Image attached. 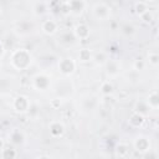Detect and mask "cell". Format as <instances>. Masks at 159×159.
<instances>
[{
    "label": "cell",
    "instance_id": "6da1fadb",
    "mask_svg": "<svg viewBox=\"0 0 159 159\" xmlns=\"http://www.w3.org/2000/svg\"><path fill=\"white\" fill-rule=\"evenodd\" d=\"M31 63H32V56L29 50L17 48V50L12 51L11 57H10V65L15 70H17V71L27 70Z\"/></svg>",
    "mask_w": 159,
    "mask_h": 159
},
{
    "label": "cell",
    "instance_id": "7a4b0ae2",
    "mask_svg": "<svg viewBox=\"0 0 159 159\" xmlns=\"http://www.w3.org/2000/svg\"><path fill=\"white\" fill-rule=\"evenodd\" d=\"M93 15L98 21H107L111 17V7L106 2H96L92 7Z\"/></svg>",
    "mask_w": 159,
    "mask_h": 159
},
{
    "label": "cell",
    "instance_id": "3957f363",
    "mask_svg": "<svg viewBox=\"0 0 159 159\" xmlns=\"http://www.w3.org/2000/svg\"><path fill=\"white\" fill-rule=\"evenodd\" d=\"M76 61L72 57H63L58 61V71L63 76H71L76 71Z\"/></svg>",
    "mask_w": 159,
    "mask_h": 159
},
{
    "label": "cell",
    "instance_id": "277c9868",
    "mask_svg": "<svg viewBox=\"0 0 159 159\" xmlns=\"http://www.w3.org/2000/svg\"><path fill=\"white\" fill-rule=\"evenodd\" d=\"M30 107H31V103H30V99L29 97L24 96V94H20L17 97H15L14 102H12V108L15 112L20 113V114H24V113H27L30 111Z\"/></svg>",
    "mask_w": 159,
    "mask_h": 159
},
{
    "label": "cell",
    "instance_id": "5b68a950",
    "mask_svg": "<svg viewBox=\"0 0 159 159\" xmlns=\"http://www.w3.org/2000/svg\"><path fill=\"white\" fill-rule=\"evenodd\" d=\"M32 86L37 91H45L50 86V77L45 73H39L32 78Z\"/></svg>",
    "mask_w": 159,
    "mask_h": 159
},
{
    "label": "cell",
    "instance_id": "8992f818",
    "mask_svg": "<svg viewBox=\"0 0 159 159\" xmlns=\"http://www.w3.org/2000/svg\"><path fill=\"white\" fill-rule=\"evenodd\" d=\"M133 148L139 153H147L150 149V140L145 135H138L133 140Z\"/></svg>",
    "mask_w": 159,
    "mask_h": 159
},
{
    "label": "cell",
    "instance_id": "52a82bcc",
    "mask_svg": "<svg viewBox=\"0 0 159 159\" xmlns=\"http://www.w3.org/2000/svg\"><path fill=\"white\" fill-rule=\"evenodd\" d=\"M73 36L76 40H86L91 35V30L89 27L86 25V24H77L75 27H73V31H72Z\"/></svg>",
    "mask_w": 159,
    "mask_h": 159
},
{
    "label": "cell",
    "instance_id": "ba28073f",
    "mask_svg": "<svg viewBox=\"0 0 159 159\" xmlns=\"http://www.w3.org/2000/svg\"><path fill=\"white\" fill-rule=\"evenodd\" d=\"M66 2L68 6V12L72 15H81L87 5V2L82 1V0H71V1H66Z\"/></svg>",
    "mask_w": 159,
    "mask_h": 159
},
{
    "label": "cell",
    "instance_id": "9c48e42d",
    "mask_svg": "<svg viewBox=\"0 0 159 159\" xmlns=\"http://www.w3.org/2000/svg\"><path fill=\"white\" fill-rule=\"evenodd\" d=\"M57 30H58V22L53 19L43 20L41 24V31L45 35H53L57 32Z\"/></svg>",
    "mask_w": 159,
    "mask_h": 159
},
{
    "label": "cell",
    "instance_id": "30bf717a",
    "mask_svg": "<svg viewBox=\"0 0 159 159\" xmlns=\"http://www.w3.org/2000/svg\"><path fill=\"white\" fill-rule=\"evenodd\" d=\"M120 66L116 60H107L106 61V73L108 77H116L119 73Z\"/></svg>",
    "mask_w": 159,
    "mask_h": 159
},
{
    "label": "cell",
    "instance_id": "8fae6325",
    "mask_svg": "<svg viewBox=\"0 0 159 159\" xmlns=\"http://www.w3.org/2000/svg\"><path fill=\"white\" fill-rule=\"evenodd\" d=\"M48 129H50V134H51L53 138L62 137L63 133H65V125H63L61 122H57V120L51 122L50 125H48Z\"/></svg>",
    "mask_w": 159,
    "mask_h": 159
},
{
    "label": "cell",
    "instance_id": "7c38bea8",
    "mask_svg": "<svg viewBox=\"0 0 159 159\" xmlns=\"http://www.w3.org/2000/svg\"><path fill=\"white\" fill-rule=\"evenodd\" d=\"M144 120H145V117L142 116V114H138V113H132V116L129 117L128 119V124L133 128H139L144 124Z\"/></svg>",
    "mask_w": 159,
    "mask_h": 159
},
{
    "label": "cell",
    "instance_id": "4fadbf2b",
    "mask_svg": "<svg viewBox=\"0 0 159 159\" xmlns=\"http://www.w3.org/2000/svg\"><path fill=\"white\" fill-rule=\"evenodd\" d=\"M145 103L149 107V109H158V107H159V96H158V92L157 91H152L149 93Z\"/></svg>",
    "mask_w": 159,
    "mask_h": 159
},
{
    "label": "cell",
    "instance_id": "5bb4252c",
    "mask_svg": "<svg viewBox=\"0 0 159 159\" xmlns=\"http://www.w3.org/2000/svg\"><path fill=\"white\" fill-rule=\"evenodd\" d=\"M16 155H17L16 150L12 147H9V145H5L0 150V158L1 159H15Z\"/></svg>",
    "mask_w": 159,
    "mask_h": 159
},
{
    "label": "cell",
    "instance_id": "9a60e30c",
    "mask_svg": "<svg viewBox=\"0 0 159 159\" xmlns=\"http://www.w3.org/2000/svg\"><path fill=\"white\" fill-rule=\"evenodd\" d=\"M48 6H50V2L47 1H37L34 4V12L36 15H43L47 12Z\"/></svg>",
    "mask_w": 159,
    "mask_h": 159
},
{
    "label": "cell",
    "instance_id": "2e32d148",
    "mask_svg": "<svg viewBox=\"0 0 159 159\" xmlns=\"http://www.w3.org/2000/svg\"><path fill=\"white\" fill-rule=\"evenodd\" d=\"M93 60V53L89 48H82L78 52V61L80 62H89Z\"/></svg>",
    "mask_w": 159,
    "mask_h": 159
},
{
    "label": "cell",
    "instance_id": "e0dca14e",
    "mask_svg": "<svg viewBox=\"0 0 159 159\" xmlns=\"http://www.w3.org/2000/svg\"><path fill=\"white\" fill-rule=\"evenodd\" d=\"M9 138L11 140L12 144H20L22 140H24V134L19 130V129H14L10 134H9Z\"/></svg>",
    "mask_w": 159,
    "mask_h": 159
},
{
    "label": "cell",
    "instance_id": "ac0fdd59",
    "mask_svg": "<svg viewBox=\"0 0 159 159\" xmlns=\"http://www.w3.org/2000/svg\"><path fill=\"white\" fill-rule=\"evenodd\" d=\"M147 10H149L148 7V1H137L134 4V11L138 16H140L142 14H144Z\"/></svg>",
    "mask_w": 159,
    "mask_h": 159
},
{
    "label": "cell",
    "instance_id": "d6986e66",
    "mask_svg": "<svg viewBox=\"0 0 159 159\" xmlns=\"http://www.w3.org/2000/svg\"><path fill=\"white\" fill-rule=\"evenodd\" d=\"M113 84L109 82V81H104L102 84H101V93L104 96V97H108L113 93Z\"/></svg>",
    "mask_w": 159,
    "mask_h": 159
},
{
    "label": "cell",
    "instance_id": "ffe728a7",
    "mask_svg": "<svg viewBox=\"0 0 159 159\" xmlns=\"http://www.w3.org/2000/svg\"><path fill=\"white\" fill-rule=\"evenodd\" d=\"M116 153H117V155H118V157H120V158L127 157V155L129 154V145H128V144H125V143H119V144L117 145Z\"/></svg>",
    "mask_w": 159,
    "mask_h": 159
},
{
    "label": "cell",
    "instance_id": "44dd1931",
    "mask_svg": "<svg viewBox=\"0 0 159 159\" xmlns=\"http://www.w3.org/2000/svg\"><path fill=\"white\" fill-rule=\"evenodd\" d=\"M140 20L143 21V22H145V24H150L153 20H154V14L150 11V9L149 10H147L144 14H142L140 16Z\"/></svg>",
    "mask_w": 159,
    "mask_h": 159
},
{
    "label": "cell",
    "instance_id": "7402d4cb",
    "mask_svg": "<svg viewBox=\"0 0 159 159\" xmlns=\"http://www.w3.org/2000/svg\"><path fill=\"white\" fill-rule=\"evenodd\" d=\"M148 61H149V65L158 66L159 65V55L157 52H149L148 53Z\"/></svg>",
    "mask_w": 159,
    "mask_h": 159
},
{
    "label": "cell",
    "instance_id": "603a6c76",
    "mask_svg": "<svg viewBox=\"0 0 159 159\" xmlns=\"http://www.w3.org/2000/svg\"><path fill=\"white\" fill-rule=\"evenodd\" d=\"M144 67H145V61L142 58H138L133 62V70H135V71H142V70H144Z\"/></svg>",
    "mask_w": 159,
    "mask_h": 159
},
{
    "label": "cell",
    "instance_id": "cb8c5ba5",
    "mask_svg": "<svg viewBox=\"0 0 159 159\" xmlns=\"http://www.w3.org/2000/svg\"><path fill=\"white\" fill-rule=\"evenodd\" d=\"M4 53H5V47H4V45L0 42V58L4 56Z\"/></svg>",
    "mask_w": 159,
    "mask_h": 159
},
{
    "label": "cell",
    "instance_id": "d4e9b609",
    "mask_svg": "<svg viewBox=\"0 0 159 159\" xmlns=\"http://www.w3.org/2000/svg\"><path fill=\"white\" fill-rule=\"evenodd\" d=\"M4 147H5V143H4V140H2V138L0 137V150H1V149H2Z\"/></svg>",
    "mask_w": 159,
    "mask_h": 159
},
{
    "label": "cell",
    "instance_id": "484cf974",
    "mask_svg": "<svg viewBox=\"0 0 159 159\" xmlns=\"http://www.w3.org/2000/svg\"><path fill=\"white\" fill-rule=\"evenodd\" d=\"M39 159H51V158H50V157H47V155H41Z\"/></svg>",
    "mask_w": 159,
    "mask_h": 159
}]
</instances>
